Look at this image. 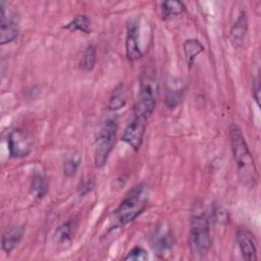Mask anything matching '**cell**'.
Here are the masks:
<instances>
[{
  "mask_svg": "<svg viewBox=\"0 0 261 261\" xmlns=\"http://www.w3.org/2000/svg\"><path fill=\"white\" fill-rule=\"evenodd\" d=\"M229 140L239 177L245 186L252 188L258 179L257 168L243 132L236 123H231L229 126Z\"/></svg>",
  "mask_w": 261,
  "mask_h": 261,
  "instance_id": "1",
  "label": "cell"
},
{
  "mask_svg": "<svg viewBox=\"0 0 261 261\" xmlns=\"http://www.w3.org/2000/svg\"><path fill=\"white\" fill-rule=\"evenodd\" d=\"M149 188L146 184H138L132 188L113 211L114 226H123L134 221L147 207L149 201Z\"/></svg>",
  "mask_w": 261,
  "mask_h": 261,
  "instance_id": "2",
  "label": "cell"
},
{
  "mask_svg": "<svg viewBox=\"0 0 261 261\" xmlns=\"http://www.w3.org/2000/svg\"><path fill=\"white\" fill-rule=\"evenodd\" d=\"M212 245L210 224L206 212L200 207L195 206L190 221L189 247L195 258L205 257Z\"/></svg>",
  "mask_w": 261,
  "mask_h": 261,
  "instance_id": "3",
  "label": "cell"
},
{
  "mask_svg": "<svg viewBox=\"0 0 261 261\" xmlns=\"http://www.w3.org/2000/svg\"><path fill=\"white\" fill-rule=\"evenodd\" d=\"M158 97V82L152 69H145L140 77V88L133 111L147 118L155 109Z\"/></svg>",
  "mask_w": 261,
  "mask_h": 261,
  "instance_id": "4",
  "label": "cell"
},
{
  "mask_svg": "<svg viewBox=\"0 0 261 261\" xmlns=\"http://www.w3.org/2000/svg\"><path fill=\"white\" fill-rule=\"evenodd\" d=\"M117 120L114 117H107L102 121L95 140L94 161L98 168L103 167L111 154L117 135Z\"/></svg>",
  "mask_w": 261,
  "mask_h": 261,
  "instance_id": "5",
  "label": "cell"
},
{
  "mask_svg": "<svg viewBox=\"0 0 261 261\" xmlns=\"http://www.w3.org/2000/svg\"><path fill=\"white\" fill-rule=\"evenodd\" d=\"M147 120V117L133 111L130 119L127 121L124 127L121 140L125 144H127L134 151H138L142 146Z\"/></svg>",
  "mask_w": 261,
  "mask_h": 261,
  "instance_id": "6",
  "label": "cell"
},
{
  "mask_svg": "<svg viewBox=\"0 0 261 261\" xmlns=\"http://www.w3.org/2000/svg\"><path fill=\"white\" fill-rule=\"evenodd\" d=\"M7 146L11 158H24L32 152L33 139L22 128H14L8 135Z\"/></svg>",
  "mask_w": 261,
  "mask_h": 261,
  "instance_id": "7",
  "label": "cell"
},
{
  "mask_svg": "<svg viewBox=\"0 0 261 261\" xmlns=\"http://www.w3.org/2000/svg\"><path fill=\"white\" fill-rule=\"evenodd\" d=\"M140 33V24L139 20L136 17H132L128 19L126 24V38H125V54L129 61H135L140 59L143 55L139 34Z\"/></svg>",
  "mask_w": 261,
  "mask_h": 261,
  "instance_id": "8",
  "label": "cell"
},
{
  "mask_svg": "<svg viewBox=\"0 0 261 261\" xmlns=\"http://www.w3.org/2000/svg\"><path fill=\"white\" fill-rule=\"evenodd\" d=\"M152 244L154 251L160 257H165L172 250L173 237L169 229L164 224L158 225L152 237Z\"/></svg>",
  "mask_w": 261,
  "mask_h": 261,
  "instance_id": "9",
  "label": "cell"
},
{
  "mask_svg": "<svg viewBox=\"0 0 261 261\" xmlns=\"http://www.w3.org/2000/svg\"><path fill=\"white\" fill-rule=\"evenodd\" d=\"M1 8V24H0V44L4 45L13 42L19 35L18 23L6 14L4 2L0 4Z\"/></svg>",
  "mask_w": 261,
  "mask_h": 261,
  "instance_id": "10",
  "label": "cell"
},
{
  "mask_svg": "<svg viewBox=\"0 0 261 261\" xmlns=\"http://www.w3.org/2000/svg\"><path fill=\"white\" fill-rule=\"evenodd\" d=\"M241 254L245 260H257V248L254 236L247 228H239L236 233Z\"/></svg>",
  "mask_w": 261,
  "mask_h": 261,
  "instance_id": "11",
  "label": "cell"
},
{
  "mask_svg": "<svg viewBox=\"0 0 261 261\" xmlns=\"http://www.w3.org/2000/svg\"><path fill=\"white\" fill-rule=\"evenodd\" d=\"M248 33V15L246 10L240 11L229 31V42L234 48L243 46Z\"/></svg>",
  "mask_w": 261,
  "mask_h": 261,
  "instance_id": "12",
  "label": "cell"
},
{
  "mask_svg": "<svg viewBox=\"0 0 261 261\" xmlns=\"http://www.w3.org/2000/svg\"><path fill=\"white\" fill-rule=\"evenodd\" d=\"M24 233V227L19 224H15L7 228L2 234L1 248L6 254H10L14 248L19 244Z\"/></svg>",
  "mask_w": 261,
  "mask_h": 261,
  "instance_id": "13",
  "label": "cell"
},
{
  "mask_svg": "<svg viewBox=\"0 0 261 261\" xmlns=\"http://www.w3.org/2000/svg\"><path fill=\"white\" fill-rule=\"evenodd\" d=\"M48 181L42 170H35L31 182V194L37 199H42L48 193Z\"/></svg>",
  "mask_w": 261,
  "mask_h": 261,
  "instance_id": "14",
  "label": "cell"
},
{
  "mask_svg": "<svg viewBox=\"0 0 261 261\" xmlns=\"http://www.w3.org/2000/svg\"><path fill=\"white\" fill-rule=\"evenodd\" d=\"M127 94L125 86L122 83H120L112 91V94L108 102V109L110 111H117L125 106Z\"/></svg>",
  "mask_w": 261,
  "mask_h": 261,
  "instance_id": "15",
  "label": "cell"
},
{
  "mask_svg": "<svg viewBox=\"0 0 261 261\" xmlns=\"http://www.w3.org/2000/svg\"><path fill=\"white\" fill-rule=\"evenodd\" d=\"M204 51V46L197 39H188L184 43V52L189 68L194 65L196 57Z\"/></svg>",
  "mask_w": 261,
  "mask_h": 261,
  "instance_id": "16",
  "label": "cell"
},
{
  "mask_svg": "<svg viewBox=\"0 0 261 261\" xmlns=\"http://www.w3.org/2000/svg\"><path fill=\"white\" fill-rule=\"evenodd\" d=\"M76 227L75 220H68L58 226L54 232V240L58 244H66L71 241Z\"/></svg>",
  "mask_w": 261,
  "mask_h": 261,
  "instance_id": "17",
  "label": "cell"
},
{
  "mask_svg": "<svg viewBox=\"0 0 261 261\" xmlns=\"http://www.w3.org/2000/svg\"><path fill=\"white\" fill-rule=\"evenodd\" d=\"M63 29L68 30L70 32H83L85 34H91L92 29V22L90 18L86 14H80L74 16L67 24L63 27Z\"/></svg>",
  "mask_w": 261,
  "mask_h": 261,
  "instance_id": "18",
  "label": "cell"
},
{
  "mask_svg": "<svg viewBox=\"0 0 261 261\" xmlns=\"http://www.w3.org/2000/svg\"><path fill=\"white\" fill-rule=\"evenodd\" d=\"M185 8L186 7L181 1H175V0L164 1L161 3L162 18L169 19L171 17L178 16L185 11Z\"/></svg>",
  "mask_w": 261,
  "mask_h": 261,
  "instance_id": "19",
  "label": "cell"
},
{
  "mask_svg": "<svg viewBox=\"0 0 261 261\" xmlns=\"http://www.w3.org/2000/svg\"><path fill=\"white\" fill-rule=\"evenodd\" d=\"M97 61V50L94 45H89L81 59V68L85 71H91L94 69L95 64Z\"/></svg>",
  "mask_w": 261,
  "mask_h": 261,
  "instance_id": "20",
  "label": "cell"
},
{
  "mask_svg": "<svg viewBox=\"0 0 261 261\" xmlns=\"http://www.w3.org/2000/svg\"><path fill=\"white\" fill-rule=\"evenodd\" d=\"M182 96V88L180 87H170L167 88L166 96H165V104L169 109L175 108L180 102Z\"/></svg>",
  "mask_w": 261,
  "mask_h": 261,
  "instance_id": "21",
  "label": "cell"
},
{
  "mask_svg": "<svg viewBox=\"0 0 261 261\" xmlns=\"http://www.w3.org/2000/svg\"><path fill=\"white\" fill-rule=\"evenodd\" d=\"M123 259L130 261H145L148 259V253L143 247L136 246L128 251Z\"/></svg>",
  "mask_w": 261,
  "mask_h": 261,
  "instance_id": "22",
  "label": "cell"
},
{
  "mask_svg": "<svg viewBox=\"0 0 261 261\" xmlns=\"http://www.w3.org/2000/svg\"><path fill=\"white\" fill-rule=\"evenodd\" d=\"M81 158L80 157H71L69 158L63 166V172L66 177H71L75 174L79 166H80Z\"/></svg>",
  "mask_w": 261,
  "mask_h": 261,
  "instance_id": "23",
  "label": "cell"
},
{
  "mask_svg": "<svg viewBox=\"0 0 261 261\" xmlns=\"http://www.w3.org/2000/svg\"><path fill=\"white\" fill-rule=\"evenodd\" d=\"M215 220L219 223H226L228 221V213L223 207H216L214 209Z\"/></svg>",
  "mask_w": 261,
  "mask_h": 261,
  "instance_id": "24",
  "label": "cell"
},
{
  "mask_svg": "<svg viewBox=\"0 0 261 261\" xmlns=\"http://www.w3.org/2000/svg\"><path fill=\"white\" fill-rule=\"evenodd\" d=\"M95 187V181L92 178H88L86 180H84L83 182H81V186L79 187V191L81 196H85L88 193H90Z\"/></svg>",
  "mask_w": 261,
  "mask_h": 261,
  "instance_id": "25",
  "label": "cell"
},
{
  "mask_svg": "<svg viewBox=\"0 0 261 261\" xmlns=\"http://www.w3.org/2000/svg\"><path fill=\"white\" fill-rule=\"evenodd\" d=\"M253 96L258 106H260V83L259 77L257 76L253 82Z\"/></svg>",
  "mask_w": 261,
  "mask_h": 261,
  "instance_id": "26",
  "label": "cell"
}]
</instances>
